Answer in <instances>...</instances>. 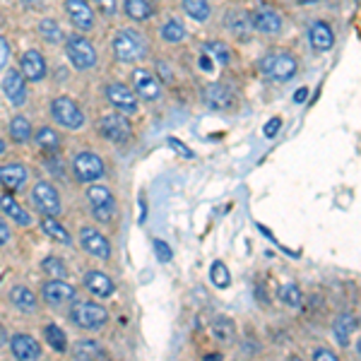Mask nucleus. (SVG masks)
<instances>
[{"label": "nucleus", "instance_id": "obj_44", "mask_svg": "<svg viewBox=\"0 0 361 361\" xmlns=\"http://www.w3.org/2000/svg\"><path fill=\"white\" fill-rule=\"evenodd\" d=\"M279 128H282V121L279 118H270L265 123V128H263V133H265V137H274L279 133Z\"/></svg>", "mask_w": 361, "mask_h": 361}, {"label": "nucleus", "instance_id": "obj_47", "mask_svg": "<svg viewBox=\"0 0 361 361\" xmlns=\"http://www.w3.org/2000/svg\"><path fill=\"white\" fill-rule=\"evenodd\" d=\"M8 241H10V227L5 224L3 220H0V246H5Z\"/></svg>", "mask_w": 361, "mask_h": 361}, {"label": "nucleus", "instance_id": "obj_14", "mask_svg": "<svg viewBox=\"0 0 361 361\" xmlns=\"http://www.w3.org/2000/svg\"><path fill=\"white\" fill-rule=\"evenodd\" d=\"M10 349H12V354L17 361H39V357H42V347H39V342L27 333L12 335V340H10Z\"/></svg>", "mask_w": 361, "mask_h": 361}, {"label": "nucleus", "instance_id": "obj_21", "mask_svg": "<svg viewBox=\"0 0 361 361\" xmlns=\"http://www.w3.org/2000/svg\"><path fill=\"white\" fill-rule=\"evenodd\" d=\"M85 287H87L94 297H101V299L111 297V294L116 292V287H114V282H111L109 274H104L99 270H91V272L85 274Z\"/></svg>", "mask_w": 361, "mask_h": 361}, {"label": "nucleus", "instance_id": "obj_52", "mask_svg": "<svg viewBox=\"0 0 361 361\" xmlns=\"http://www.w3.org/2000/svg\"><path fill=\"white\" fill-rule=\"evenodd\" d=\"M297 3H303V5H311V3H316V0H297Z\"/></svg>", "mask_w": 361, "mask_h": 361}, {"label": "nucleus", "instance_id": "obj_17", "mask_svg": "<svg viewBox=\"0 0 361 361\" xmlns=\"http://www.w3.org/2000/svg\"><path fill=\"white\" fill-rule=\"evenodd\" d=\"M65 12L78 29H82V32L94 29V15H91L87 0H65Z\"/></svg>", "mask_w": 361, "mask_h": 361}, {"label": "nucleus", "instance_id": "obj_27", "mask_svg": "<svg viewBox=\"0 0 361 361\" xmlns=\"http://www.w3.org/2000/svg\"><path fill=\"white\" fill-rule=\"evenodd\" d=\"M73 357L75 361H101L104 359V349L91 340H82L73 347Z\"/></svg>", "mask_w": 361, "mask_h": 361}, {"label": "nucleus", "instance_id": "obj_25", "mask_svg": "<svg viewBox=\"0 0 361 361\" xmlns=\"http://www.w3.org/2000/svg\"><path fill=\"white\" fill-rule=\"evenodd\" d=\"M308 39H311V46L316 51H330L333 49V44H335L333 29H330L325 22H320V19L308 27Z\"/></svg>", "mask_w": 361, "mask_h": 361}, {"label": "nucleus", "instance_id": "obj_53", "mask_svg": "<svg viewBox=\"0 0 361 361\" xmlns=\"http://www.w3.org/2000/svg\"><path fill=\"white\" fill-rule=\"evenodd\" d=\"M5 152V142H3V137H0V155Z\"/></svg>", "mask_w": 361, "mask_h": 361}, {"label": "nucleus", "instance_id": "obj_8", "mask_svg": "<svg viewBox=\"0 0 361 361\" xmlns=\"http://www.w3.org/2000/svg\"><path fill=\"white\" fill-rule=\"evenodd\" d=\"M99 133L109 142L123 145V142L130 140L133 130H130V123L121 114H109V116H101L99 118Z\"/></svg>", "mask_w": 361, "mask_h": 361}, {"label": "nucleus", "instance_id": "obj_40", "mask_svg": "<svg viewBox=\"0 0 361 361\" xmlns=\"http://www.w3.org/2000/svg\"><path fill=\"white\" fill-rule=\"evenodd\" d=\"M205 51H207V53L215 55L217 63H222V65H227V63H229V51H227V46H224V44H207V46H205Z\"/></svg>", "mask_w": 361, "mask_h": 361}, {"label": "nucleus", "instance_id": "obj_38", "mask_svg": "<svg viewBox=\"0 0 361 361\" xmlns=\"http://www.w3.org/2000/svg\"><path fill=\"white\" fill-rule=\"evenodd\" d=\"M39 34H42L46 42H51V44H58L60 39H63L58 22H53V19H42V22H39Z\"/></svg>", "mask_w": 361, "mask_h": 361}, {"label": "nucleus", "instance_id": "obj_23", "mask_svg": "<svg viewBox=\"0 0 361 361\" xmlns=\"http://www.w3.org/2000/svg\"><path fill=\"white\" fill-rule=\"evenodd\" d=\"M205 101L212 109H229L234 101V91L227 87L224 82H212L205 89Z\"/></svg>", "mask_w": 361, "mask_h": 361}, {"label": "nucleus", "instance_id": "obj_18", "mask_svg": "<svg viewBox=\"0 0 361 361\" xmlns=\"http://www.w3.org/2000/svg\"><path fill=\"white\" fill-rule=\"evenodd\" d=\"M27 179H29V171L24 169L22 164H5L0 166V186L10 193H17L27 186Z\"/></svg>", "mask_w": 361, "mask_h": 361}, {"label": "nucleus", "instance_id": "obj_33", "mask_svg": "<svg viewBox=\"0 0 361 361\" xmlns=\"http://www.w3.org/2000/svg\"><path fill=\"white\" fill-rule=\"evenodd\" d=\"M44 337H46V342H49L51 347L55 349V352L65 354V349H68V340H65V333L58 328V325H46V328H44Z\"/></svg>", "mask_w": 361, "mask_h": 361}, {"label": "nucleus", "instance_id": "obj_32", "mask_svg": "<svg viewBox=\"0 0 361 361\" xmlns=\"http://www.w3.org/2000/svg\"><path fill=\"white\" fill-rule=\"evenodd\" d=\"M212 333H215V337L220 340V342L231 344L234 337H236V325L229 318H217L215 323H212Z\"/></svg>", "mask_w": 361, "mask_h": 361}, {"label": "nucleus", "instance_id": "obj_37", "mask_svg": "<svg viewBox=\"0 0 361 361\" xmlns=\"http://www.w3.org/2000/svg\"><path fill=\"white\" fill-rule=\"evenodd\" d=\"M42 267H44V272L49 274V277H53V279H65V277H68V267H65L63 261H60V258H55V256L44 258Z\"/></svg>", "mask_w": 361, "mask_h": 361}, {"label": "nucleus", "instance_id": "obj_3", "mask_svg": "<svg viewBox=\"0 0 361 361\" xmlns=\"http://www.w3.org/2000/svg\"><path fill=\"white\" fill-rule=\"evenodd\" d=\"M65 53H68V58L73 60V65L78 70H89L96 65L94 46H91L85 37H78V34L65 39Z\"/></svg>", "mask_w": 361, "mask_h": 361}, {"label": "nucleus", "instance_id": "obj_29", "mask_svg": "<svg viewBox=\"0 0 361 361\" xmlns=\"http://www.w3.org/2000/svg\"><path fill=\"white\" fill-rule=\"evenodd\" d=\"M183 10H186V15L191 19H195V22H207L210 19V0H183Z\"/></svg>", "mask_w": 361, "mask_h": 361}, {"label": "nucleus", "instance_id": "obj_22", "mask_svg": "<svg viewBox=\"0 0 361 361\" xmlns=\"http://www.w3.org/2000/svg\"><path fill=\"white\" fill-rule=\"evenodd\" d=\"M333 333H335V340H337L342 347H349L352 344V335L357 333V316L354 313H342L337 316L333 325Z\"/></svg>", "mask_w": 361, "mask_h": 361}, {"label": "nucleus", "instance_id": "obj_36", "mask_svg": "<svg viewBox=\"0 0 361 361\" xmlns=\"http://www.w3.org/2000/svg\"><path fill=\"white\" fill-rule=\"evenodd\" d=\"M279 299H282V303H287V306L292 308H299L303 303V294L297 284H284V287L279 289Z\"/></svg>", "mask_w": 361, "mask_h": 361}, {"label": "nucleus", "instance_id": "obj_16", "mask_svg": "<svg viewBox=\"0 0 361 361\" xmlns=\"http://www.w3.org/2000/svg\"><path fill=\"white\" fill-rule=\"evenodd\" d=\"M3 94L10 99L12 106H22L27 101V85H24V78L19 70L10 68L5 73V80H3Z\"/></svg>", "mask_w": 361, "mask_h": 361}, {"label": "nucleus", "instance_id": "obj_12", "mask_svg": "<svg viewBox=\"0 0 361 361\" xmlns=\"http://www.w3.org/2000/svg\"><path fill=\"white\" fill-rule=\"evenodd\" d=\"M42 297H44L49 303H55V306H63V303L75 301L78 292H75L73 284L65 282V279H51V282H46L44 287H42Z\"/></svg>", "mask_w": 361, "mask_h": 361}, {"label": "nucleus", "instance_id": "obj_45", "mask_svg": "<svg viewBox=\"0 0 361 361\" xmlns=\"http://www.w3.org/2000/svg\"><path fill=\"white\" fill-rule=\"evenodd\" d=\"M313 361H340V357L337 354H333L330 352V349H316V352H313Z\"/></svg>", "mask_w": 361, "mask_h": 361}, {"label": "nucleus", "instance_id": "obj_7", "mask_svg": "<svg viewBox=\"0 0 361 361\" xmlns=\"http://www.w3.org/2000/svg\"><path fill=\"white\" fill-rule=\"evenodd\" d=\"M73 171L75 176H78V181L82 183L99 181L101 176H104V161H101V157L94 155V152H80L73 159Z\"/></svg>", "mask_w": 361, "mask_h": 361}, {"label": "nucleus", "instance_id": "obj_11", "mask_svg": "<svg viewBox=\"0 0 361 361\" xmlns=\"http://www.w3.org/2000/svg\"><path fill=\"white\" fill-rule=\"evenodd\" d=\"M253 29H258L261 34H277L282 29V15L272 8V5H258L256 12L251 15Z\"/></svg>", "mask_w": 361, "mask_h": 361}, {"label": "nucleus", "instance_id": "obj_26", "mask_svg": "<svg viewBox=\"0 0 361 361\" xmlns=\"http://www.w3.org/2000/svg\"><path fill=\"white\" fill-rule=\"evenodd\" d=\"M227 27H229V32H231L234 37L246 39L248 34H251L253 24H251V17H248V15L243 12V10H229V15H227Z\"/></svg>", "mask_w": 361, "mask_h": 361}, {"label": "nucleus", "instance_id": "obj_42", "mask_svg": "<svg viewBox=\"0 0 361 361\" xmlns=\"http://www.w3.org/2000/svg\"><path fill=\"white\" fill-rule=\"evenodd\" d=\"M94 5L99 8L101 15H106V17H111V15H116V0H94Z\"/></svg>", "mask_w": 361, "mask_h": 361}, {"label": "nucleus", "instance_id": "obj_50", "mask_svg": "<svg viewBox=\"0 0 361 361\" xmlns=\"http://www.w3.org/2000/svg\"><path fill=\"white\" fill-rule=\"evenodd\" d=\"M5 342H8V333H5V328L0 325V347H3Z\"/></svg>", "mask_w": 361, "mask_h": 361}, {"label": "nucleus", "instance_id": "obj_5", "mask_svg": "<svg viewBox=\"0 0 361 361\" xmlns=\"http://www.w3.org/2000/svg\"><path fill=\"white\" fill-rule=\"evenodd\" d=\"M114 53L118 60L133 63V60H140L145 55V42L135 32L125 29V32H118L114 37Z\"/></svg>", "mask_w": 361, "mask_h": 361}, {"label": "nucleus", "instance_id": "obj_49", "mask_svg": "<svg viewBox=\"0 0 361 361\" xmlns=\"http://www.w3.org/2000/svg\"><path fill=\"white\" fill-rule=\"evenodd\" d=\"M200 65H202V70H212V60L207 58V55H202L200 58Z\"/></svg>", "mask_w": 361, "mask_h": 361}, {"label": "nucleus", "instance_id": "obj_39", "mask_svg": "<svg viewBox=\"0 0 361 361\" xmlns=\"http://www.w3.org/2000/svg\"><path fill=\"white\" fill-rule=\"evenodd\" d=\"M210 277H212V284L215 287H220V289H227L229 287V270H227V265L222 261H215L212 263V267H210Z\"/></svg>", "mask_w": 361, "mask_h": 361}, {"label": "nucleus", "instance_id": "obj_6", "mask_svg": "<svg viewBox=\"0 0 361 361\" xmlns=\"http://www.w3.org/2000/svg\"><path fill=\"white\" fill-rule=\"evenodd\" d=\"M87 200H89L91 212H94L96 220H101V222H111V220H114L116 200H114V193H111L106 186H89Z\"/></svg>", "mask_w": 361, "mask_h": 361}, {"label": "nucleus", "instance_id": "obj_31", "mask_svg": "<svg viewBox=\"0 0 361 361\" xmlns=\"http://www.w3.org/2000/svg\"><path fill=\"white\" fill-rule=\"evenodd\" d=\"M123 10H125V15H128L130 19H135V22H142V19L152 17V12H155L152 5H150V0H125Z\"/></svg>", "mask_w": 361, "mask_h": 361}, {"label": "nucleus", "instance_id": "obj_28", "mask_svg": "<svg viewBox=\"0 0 361 361\" xmlns=\"http://www.w3.org/2000/svg\"><path fill=\"white\" fill-rule=\"evenodd\" d=\"M42 231L46 234V236L53 238V241L63 243V246H70V243H73V238H70V231L63 224H60L58 220H51V217L42 220Z\"/></svg>", "mask_w": 361, "mask_h": 361}, {"label": "nucleus", "instance_id": "obj_13", "mask_svg": "<svg viewBox=\"0 0 361 361\" xmlns=\"http://www.w3.org/2000/svg\"><path fill=\"white\" fill-rule=\"evenodd\" d=\"M106 99H109V104L114 106V109H118L121 114H135L137 111V96L121 82H114L106 87Z\"/></svg>", "mask_w": 361, "mask_h": 361}, {"label": "nucleus", "instance_id": "obj_34", "mask_svg": "<svg viewBox=\"0 0 361 361\" xmlns=\"http://www.w3.org/2000/svg\"><path fill=\"white\" fill-rule=\"evenodd\" d=\"M34 142H37L44 152H55L60 147V137L53 128H39L37 135H34Z\"/></svg>", "mask_w": 361, "mask_h": 361}, {"label": "nucleus", "instance_id": "obj_24", "mask_svg": "<svg viewBox=\"0 0 361 361\" xmlns=\"http://www.w3.org/2000/svg\"><path fill=\"white\" fill-rule=\"evenodd\" d=\"M10 303H12L17 311L22 313H34L37 311V297L29 287L24 284H17V287L10 289Z\"/></svg>", "mask_w": 361, "mask_h": 361}, {"label": "nucleus", "instance_id": "obj_35", "mask_svg": "<svg viewBox=\"0 0 361 361\" xmlns=\"http://www.w3.org/2000/svg\"><path fill=\"white\" fill-rule=\"evenodd\" d=\"M161 39L169 44H179L186 39V29H183V24L179 19H169V22L161 27Z\"/></svg>", "mask_w": 361, "mask_h": 361}, {"label": "nucleus", "instance_id": "obj_51", "mask_svg": "<svg viewBox=\"0 0 361 361\" xmlns=\"http://www.w3.org/2000/svg\"><path fill=\"white\" fill-rule=\"evenodd\" d=\"M205 361H222V357H220V354H207Z\"/></svg>", "mask_w": 361, "mask_h": 361}, {"label": "nucleus", "instance_id": "obj_43", "mask_svg": "<svg viewBox=\"0 0 361 361\" xmlns=\"http://www.w3.org/2000/svg\"><path fill=\"white\" fill-rule=\"evenodd\" d=\"M166 142H169V147H171V150H176V152H179V155L188 157V159H191V157H193V150H188V147L183 145L181 140H176V137H169V140H166Z\"/></svg>", "mask_w": 361, "mask_h": 361}, {"label": "nucleus", "instance_id": "obj_41", "mask_svg": "<svg viewBox=\"0 0 361 361\" xmlns=\"http://www.w3.org/2000/svg\"><path fill=\"white\" fill-rule=\"evenodd\" d=\"M155 251H157V256H159L161 263H169V261H171V248L166 246V241L157 238V241H155Z\"/></svg>", "mask_w": 361, "mask_h": 361}, {"label": "nucleus", "instance_id": "obj_46", "mask_svg": "<svg viewBox=\"0 0 361 361\" xmlns=\"http://www.w3.org/2000/svg\"><path fill=\"white\" fill-rule=\"evenodd\" d=\"M8 58H10V44H8V39L5 37H0V70L5 68Z\"/></svg>", "mask_w": 361, "mask_h": 361}, {"label": "nucleus", "instance_id": "obj_10", "mask_svg": "<svg viewBox=\"0 0 361 361\" xmlns=\"http://www.w3.org/2000/svg\"><path fill=\"white\" fill-rule=\"evenodd\" d=\"M80 243H82L85 251L91 253L94 258H101V261H109L111 258L109 238H106L101 231H96V229H91V227L80 229Z\"/></svg>", "mask_w": 361, "mask_h": 361}, {"label": "nucleus", "instance_id": "obj_9", "mask_svg": "<svg viewBox=\"0 0 361 361\" xmlns=\"http://www.w3.org/2000/svg\"><path fill=\"white\" fill-rule=\"evenodd\" d=\"M32 200L42 215H58L60 212V195L49 181H39L32 191Z\"/></svg>", "mask_w": 361, "mask_h": 361}, {"label": "nucleus", "instance_id": "obj_20", "mask_svg": "<svg viewBox=\"0 0 361 361\" xmlns=\"http://www.w3.org/2000/svg\"><path fill=\"white\" fill-rule=\"evenodd\" d=\"M0 210H3L5 217H8V220H12L15 224H19V227H29V224H32V215H29V212L24 210V207L19 205V202L15 200L10 193H3V195H0Z\"/></svg>", "mask_w": 361, "mask_h": 361}, {"label": "nucleus", "instance_id": "obj_2", "mask_svg": "<svg viewBox=\"0 0 361 361\" xmlns=\"http://www.w3.org/2000/svg\"><path fill=\"white\" fill-rule=\"evenodd\" d=\"M261 70L270 80L287 82V80H292L297 75V58L289 53H272L261 60Z\"/></svg>", "mask_w": 361, "mask_h": 361}, {"label": "nucleus", "instance_id": "obj_15", "mask_svg": "<svg viewBox=\"0 0 361 361\" xmlns=\"http://www.w3.org/2000/svg\"><path fill=\"white\" fill-rule=\"evenodd\" d=\"M133 85H135V94L145 101H157L161 96V82L142 68H137L133 73Z\"/></svg>", "mask_w": 361, "mask_h": 361}, {"label": "nucleus", "instance_id": "obj_54", "mask_svg": "<svg viewBox=\"0 0 361 361\" xmlns=\"http://www.w3.org/2000/svg\"><path fill=\"white\" fill-rule=\"evenodd\" d=\"M292 361H303V359H292Z\"/></svg>", "mask_w": 361, "mask_h": 361}, {"label": "nucleus", "instance_id": "obj_48", "mask_svg": "<svg viewBox=\"0 0 361 361\" xmlns=\"http://www.w3.org/2000/svg\"><path fill=\"white\" fill-rule=\"evenodd\" d=\"M306 96H308V89L306 87L297 89V94H294V104H303V101H306Z\"/></svg>", "mask_w": 361, "mask_h": 361}, {"label": "nucleus", "instance_id": "obj_30", "mask_svg": "<svg viewBox=\"0 0 361 361\" xmlns=\"http://www.w3.org/2000/svg\"><path fill=\"white\" fill-rule=\"evenodd\" d=\"M10 137H12L15 142H19V145L32 140V123H29V118L15 116V118L10 121Z\"/></svg>", "mask_w": 361, "mask_h": 361}, {"label": "nucleus", "instance_id": "obj_4", "mask_svg": "<svg viewBox=\"0 0 361 361\" xmlns=\"http://www.w3.org/2000/svg\"><path fill=\"white\" fill-rule=\"evenodd\" d=\"M109 313L106 308H101L99 303H89V301H82V303H75L73 311H70V320H73L78 328L82 330H96L106 323Z\"/></svg>", "mask_w": 361, "mask_h": 361}, {"label": "nucleus", "instance_id": "obj_1", "mask_svg": "<svg viewBox=\"0 0 361 361\" xmlns=\"http://www.w3.org/2000/svg\"><path fill=\"white\" fill-rule=\"evenodd\" d=\"M51 114H53V118L68 130H80L85 125L82 109H80L70 96H55L53 104H51Z\"/></svg>", "mask_w": 361, "mask_h": 361}, {"label": "nucleus", "instance_id": "obj_19", "mask_svg": "<svg viewBox=\"0 0 361 361\" xmlns=\"http://www.w3.org/2000/svg\"><path fill=\"white\" fill-rule=\"evenodd\" d=\"M19 68H22V78L39 82L46 75V60L39 51H24L22 58H19Z\"/></svg>", "mask_w": 361, "mask_h": 361}]
</instances>
